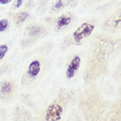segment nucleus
<instances>
[{"label":"nucleus","instance_id":"nucleus-9","mask_svg":"<svg viewBox=\"0 0 121 121\" xmlns=\"http://www.w3.org/2000/svg\"><path fill=\"white\" fill-rule=\"evenodd\" d=\"M29 17V14L27 12H21V13H19L16 16V20H17V23H22L25 20H27V18Z\"/></svg>","mask_w":121,"mask_h":121},{"label":"nucleus","instance_id":"nucleus-2","mask_svg":"<svg viewBox=\"0 0 121 121\" xmlns=\"http://www.w3.org/2000/svg\"><path fill=\"white\" fill-rule=\"evenodd\" d=\"M65 104L63 101H55L47 107L44 113V121H61L64 116Z\"/></svg>","mask_w":121,"mask_h":121},{"label":"nucleus","instance_id":"nucleus-14","mask_svg":"<svg viewBox=\"0 0 121 121\" xmlns=\"http://www.w3.org/2000/svg\"><path fill=\"white\" fill-rule=\"evenodd\" d=\"M7 27H8V20L6 19H3L0 20V33L6 30Z\"/></svg>","mask_w":121,"mask_h":121},{"label":"nucleus","instance_id":"nucleus-4","mask_svg":"<svg viewBox=\"0 0 121 121\" xmlns=\"http://www.w3.org/2000/svg\"><path fill=\"white\" fill-rule=\"evenodd\" d=\"M104 121H121V99L108 108Z\"/></svg>","mask_w":121,"mask_h":121},{"label":"nucleus","instance_id":"nucleus-11","mask_svg":"<svg viewBox=\"0 0 121 121\" xmlns=\"http://www.w3.org/2000/svg\"><path fill=\"white\" fill-rule=\"evenodd\" d=\"M66 121H83V119L81 118V117L80 116L79 113L73 112V113H71L69 115V117L66 119Z\"/></svg>","mask_w":121,"mask_h":121},{"label":"nucleus","instance_id":"nucleus-3","mask_svg":"<svg viewBox=\"0 0 121 121\" xmlns=\"http://www.w3.org/2000/svg\"><path fill=\"white\" fill-rule=\"evenodd\" d=\"M95 29V26L90 23H83L73 32V37L76 43H81L82 41L90 36Z\"/></svg>","mask_w":121,"mask_h":121},{"label":"nucleus","instance_id":"nucleus-13","mask_svg":"<svg viewBox=\"0 0 121 121\" xmlns=\"http://www.w3.org/2000/svg\"><path fill=\"white\" fill-rule=\"evenodd\" d=\"M7 52H8V46L5 44H1L0 45V60L3 59Z\"/></svg>","mask_w":121,"mask_h":121},{"label":"nucleus","instance_id":"nucleus-16","mask_svg":"<svg viewBox=\"0 0 121 121\" xmlns=\"http://www.w3.org/2000/svg\"><path fill=\"white\" fill-rule=\"evenodd\" d=\"M10 2H12V0H0V4H7Z\"/></svg>","mask_w":121,"mask_h":121},{"label":"nucleus","instance_id":"nucleus-5","mask_svg":"<svg viewBox=\"0 0 121 121\" xmlns=\"http://www.w3.org/2000/svg\"><path fill=\"white\" fill-rule=\"evenodd\" d=\"M81 59L80 56L76 55L72 58V60L70 61L69 65H67L66 71H65V75H66L67 79H72L78 73L80 67H81Z\"/></svg>","mask_w":121,"mask_h":121},{"label":"nucleus","instance_id":"nucleus-12","mask_svg":"<svg viewBox=\"0 0 121 121\" xmlns=\"http://www.w3.org/2000/svg\"><path fill=\"white\" fill-rule=\"evenodd\" d=\"M112 26L116 28H121V13L117 15L112 20Z\"/></svg>","mask_w":121,"mask_h":121},{"label":"nucleus","instance_id":"nucleus-10","mask_svg":"<svg viewBox=\"0 0 121 121\" xmlns=\"http://www.w3.org/2000/svg\"><path fill=\"white\" fill-rule=\"evenodd\" d=\"M65 7V3L63 0H57L52 6V10L54 12H59Z\"/></svg>","mask_w":121,"mask_h":121},{"label":"nucleus","instance_id":"nucleus-6","mask_svg":"<svg viewBox=\"0 0 121 121\" xmlns=\"http://www.w3.org/2000/svg\"><path fill=\"white\" fill-rule=\"evenodd\" d=\"M41 72V63L39 60L32 61L27 68V76L30 79H35Z\"/></svg>","mask_w":121,"mask_h":121},{"label":"nucleus","instance_id":"nucleus-1","mask_svg":"<svg viewBox=\"0 0 121 121\" xmlns=\"http://www.w3.org/2000/svg\"><path fill=\"white\" fill-rule=\"evenodd\" d=\"M85 121H104L107 105L101 97L83 100L80 106Z\"/></svg>","mask_w":121,"mask_h":121},{"label":"nucleus","instance_id":"nucleus-8","mask_svg":"<svg viewBox=\"0 0 121 121\" xmlns=\"http://www.w3.org/2000/svg\"><path fill=\"white\" fill-rule=\"evenodd\" d=\"M13 84L11 83L10 81H5V82H4L3 84L1 85L0 93L3 95H10L13 92Z\"/></svg>","mask_w":121,"mask_h":121},{"label":"nucleus","instance_id":"nucleus-7","mask_svg":"<svg viewBox=\"0 0 121 121\" xmlns=\"http://www.w3.org/2000/svg\"><path fill=\"white\" fill-rule=\"evenodd\" d=\"M71 21H72V17H71L69 14H63V15H61L57 20L56 29L58 31L65 29V27L69 26Z\"/></svg>","mask_w":121,"mask_h":121},{"label":"nucleus","instance_id":"nucleus-15","mask_svg":"<svg viewBox=\"0 0 121 121\" xmlns=\"http://www.w3.org/2000/svg\"><path fill=\"white\" fill-rule=\"evenodd\" d=\"M23 4V0H16V2L14 4V6L15 8H20Z\"/></svg>","mask_w":121,"mask_h":121}]
</instances>
